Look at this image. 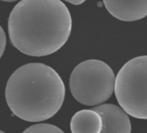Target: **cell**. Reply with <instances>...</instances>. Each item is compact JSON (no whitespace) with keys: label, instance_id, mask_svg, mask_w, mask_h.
<instances>
[{"label":"cell","instance_id":"cell-1","mask_svg":"<svg viewBox=\"0 0 147 133\" xmlns=\"http://www.w3.org/2000/svg\"><path fill=\"white\" fill-rule=\"evenodd\" d=\"M71 27V13L61 0H21L8 20L12 45L34 57L59 50L69 39Z\"/></svg>","mask_w":147,"mask_h":133},{"label":"cell","instance_id":"cell-2","mask_svg":"<svg viewBox=\"0 0 147 133\" xmlns=\"http://www.w3.org/2000/svg\"><path fill=\"white\" fill-rule=\"evenodd\" d=\"M65 95L61 77L43 63L17 68L5 87L6 103L17 118L27 122L46 121L58 113Z\"/></svg>","mask_w":147,"mask_h":133},{"label":"cell","instance_id":"cell-3","mask_svg":"<svg viewBox=\"0 0 147 133\" xmlns=\"http://www.w3.org/2000/svg\"><path fill=\"white\" fill-rule=\"evenodd\" d=\"M115 74L104 61L90 59L79 63L71 74L69 87L73 98L87 106L106 102L114 93Z\"/></svg>","mask_w":147,"mask_h":133},{"label":"cell","instance_id":"cell-4","mask_svg":"<svg viewBox=\"0 0 147 133\" xmlns=\"http://www.w3.org/2000/svg\"><path fill=\"white\" fill-rule=\"evenodd\" d=\"M114 92L121 108L135 119H147V56L128 61L115 78Z\"/></svg>","mask_w":147,"mask_h":133},{"label":"cell","instance_id":"cell-5","mask_svg":"<svg viewBox=\"0 0 147 133\" xmlns=\"http://www.w3.org/2000/svg\"><path fill=\"white\" fill-rule=\"evenodd\" d=\"M102 120L101 133H131L132 125L129 116L118 106L101 104L93 108Z\"/></svg>","mask_w":147,"mask_h":133},{"label":"cell","instance_id":"cell-6","mask_svg":"<svg viewBox=\"0 0 147 133\" xmlns=\"http://www.w3.org/2000/svg\"><path fill=\"white\" fill-rule=\"evenodd\" d=\"M108 11L115 18L134 22L147 16V0H102Z\"/></svg>","mask_w":147,"mask_h":133},{"label":"cell","instance_id":"cell-7","mask_svg":"<svg viewBox=\"0 0 147 133\" xmlns=\"http://www.w3.org/2000/svg\"><path fill=\"white\" fill-rule=\"evenodd\" d=\"M102 128V117L93 109L77 112L70 123L71 133H101Z\"/></svg>","mask_w":147,"mask_h":133},{"label":"cell","instance_id":"cell-8","mask_svg":"<svg viewBox=\"0 0 147 133\" xmlns=\"http://www.w3.org/2000/svg\"><path fill=\"white\" fill-rule=\"evenodd\" d=\"M22 133H65L59 127L50 124H36L27 128Z\"/></svg>","mask_w":147,"mask_h":133},{"label":"cell","instance_id":"cell-9","mask_svg":"<svg viewBox=\"0 0 147 133\" xmlns=\"http://www.w3.org/2000/svg\"><path fill=\"white\" fill-rule=\"evenodd\" d=\"M5 47H6V35L3 28L0 26V59L4 53Z\"/></svg>","mask_w":147,"mask_h":133},{"label":"cell","instance_id":"cell-10","mask_svg":"<svg viewBox=\"0 0 147 133\" xmlns=\"http://www.w3.org/2000/svg\"><path fill=\"white\" fill-rule=\"evenodd\" d=\"M65 2H68L71 4H74V5H80L82 4L83 3H84L86 0H64Z\"/></svg>","mask_w":147,"mask_h":133},{"label":"cell","instance_id":"cell-11","mask_svg":"<svg viewBox=\"0 0 147 133\" xmlns=\"http://www.w3.org/2000/svg\"><path fill=\"white\" fill-rule=\"evenodd\" d=\"M3 2H8V3H11V2H16V1H18V0H1Z\"/></svg>","mask_w":147,"mask_h":133},{"label":"cell","instance_id":"cell-12","mask_svg":"<svg viewBox=\"0 0 147 133\" xmlns=\"http://www.w3.org/2000/svg\"><path fill=\"white\" fill-rule=\"evenodd\" d=\"M0 133H5V132H3V131H1V130H0Z\"/></svg>","mask_w":147,"mask_h":133}]
</instances>
